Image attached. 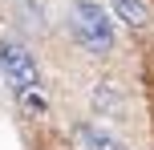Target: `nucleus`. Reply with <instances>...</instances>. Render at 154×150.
<instances>
[{"label": "nucleus", "instance_id": "nucleus-1", "mask_svg": "<svg viewBox=\"0 0 154 150\" xmlns=\"http://www.w3.org/2000/svg\"><path fill=\"white\" fill-rule=\"evenodd\" d=\"M69 32H73L77 49H85L89 57H109L118 45L114 20H109V12L97 0H77L69 8Z\"/></svg>", "mask_w": 154, "mask_h": 150}, {"label": "nucleus", "instance_id": "nucleus-2", "mask_svg": "<svg viewBox=\"0 0 154 150\" xmlns=\"http://www.w3.org/2000/svg\"><path fill=\"white\" fill-rule=\"evenodd\" d=\"M0 77L16 89V97L29 93V89H41V69L32 61V53L16 41H0Z\"/></svg>", "mask_w": 154, "mask_h": 150}, {"label": "nucleus", "instance_id": "nucleus-3", "mask_svg": "<svg viewBox=\"0 0 154 150\" xmlns=\"http://www.w3.org/2000/svg\"><path fill=\"white\" fill-rule=\"evenodd\" d=\"M122 106H126V97H122V85H118V81H97V85H93V110L97 114L118 118Z\"/></svg>", "mask_w": 154, "mask_h": 150}, {"label": "nucleus", "instance_id": "nucleus-4", "mask_svg": "<svg viewBox=\"0 0 154 150\" xmlns=\"http://www.w3.org/2000/svg\"><path fill=\"white\" fill-rule=\"evenodd\" d=\"M109 8H114V16L126 20L130 29H146L150 24V8L142 4V0H109Z\"/></svg>", "mask_w": 154, "mask_h": 150}, {"label": "nucleus", "instance_id": "nucleus-5", "mask_svg": "<svg viewBox=\"0 0 154 150\" xmlns=\"http://www.w3.org/2000/svg\"><path fill=\"white\" fill-rule=\"evenodd\" d=\"M81 138H85V146H89V150H126L109 130H101V126H81Z\"/></svg>", "mask_w": 154, "mask_h": 150}, {"label": "nucleus", "instance_id": "nucleus-6", "mask_svg": "<svg viewBox=\"0 0 154 150\" xmlns=\"http://www.w3.org/2000/svg\"><path fill=\"white\" fill-rule=\"evenodd\" d=\"M20 110L32 114V118H45V114H49V102H45L41 89H29V93H20Z\"/></svg>", "mask_w": 154, "mask_h": 150}]
</instances>
